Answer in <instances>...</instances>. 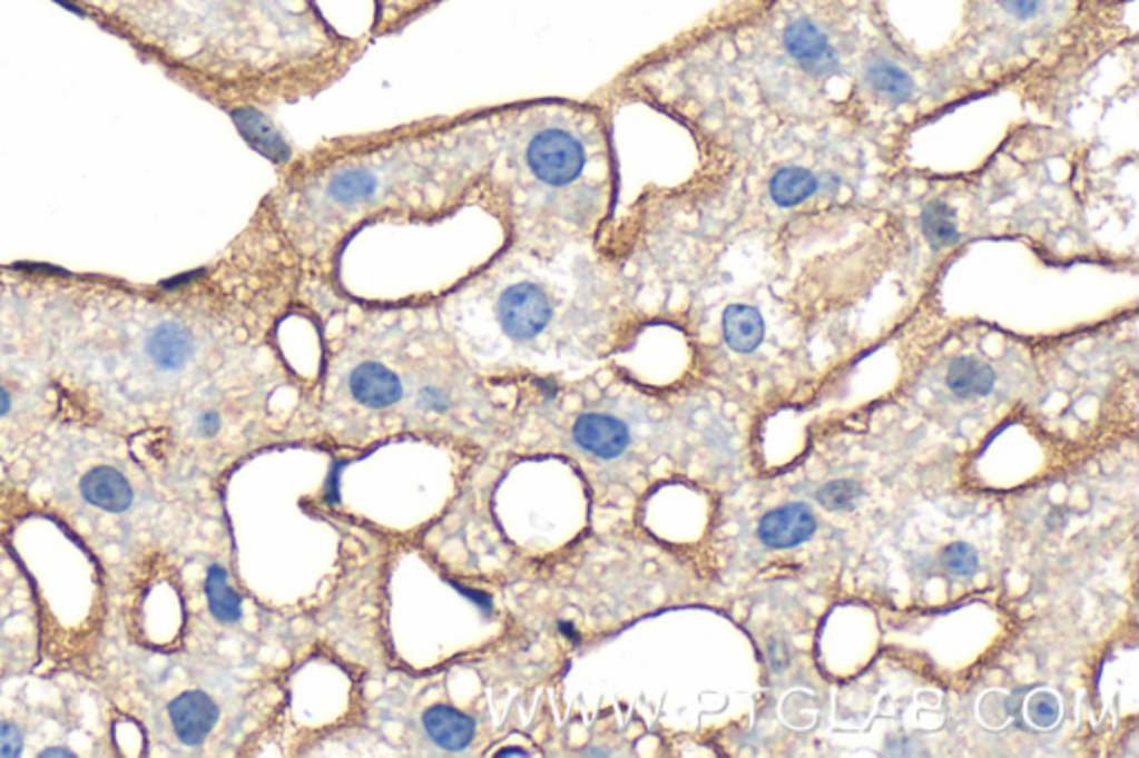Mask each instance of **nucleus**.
Here are the masks:
<instances>
[{
  "mask_svg": "<svg viewBox=\"0 0 1139 758\" xmlns=\"http://www.w3.org/2000/svg\"><path fill=\"white\" fill-rule=\"evenodd\" d=\"M788 657H791V654H788V646H786L784 641L773 639V641L768 643V661H770L773 670L782 672V670L788 666Z\"/></svg>",
  "mask_w": 1139,
  "mask_h": 758,
  "instance_id": "a878e982",
  "label": "nucleus"
},
{
  "mask_svg": "<svg viewBox=\"0 0 1139 758\" xmlns=\"http://www.w3.org/2000/svg\"><path fill=\"white\" fill-rule=\"evenodd\" d=\"M13 407V401H11V394L0 385V419H4Z\"/></svg>",
  "mask_w": 1139,
  "mask_h": 758,
  "instance_id": "c85d7f7f",
  "label": "nucleus"
},
{
  "mask_svg": "<svg viewBox=\"0 0 1139 758\" xmlns=\"http://www.w3.org/2000/svg\"><path fill=\"white\" fill-rule=\"evenodd\" d=\"M497 757H499V758H505V757H528V752H526V750H503V752H499V755H497Z\"/></svg>",
  "mask_w": 1139,
  "mask_h": 758,
  "instance_id": "2f4dec72",
  "label": "nucleus"
},
{
  "mask_svg": "<svg viewBox=\"0 0 1139 758\" xmlns=\"http://www.w3.org/2000/svg\"><path fill=\"white\" fill-rule=\"evenodd\" d=\"M200 276H203V269H196V272H189V274H180V276L167 278V280H163L158 287H160V289H165V292H174V289H180V287H185V285L194 283V280H196V278H200Z\"/></svg>",
  "mask_w": 1139,
  "mask_h": 758,
  "instance_id": "bb28decb",
  "label": "nucleus"
},
{
  "mask_svg": "<svg viewBox=\"0 0 1139 758\" xmlns=\"http://www.w3.org/2000/svg\"><path fill=\"white\" fill-rule=\"evenodd\" d=\"M499 114L332 149L296 165L274 200L287 234L336 238L379 216H439L483 191Z\"/></svg>",
  "mask_w": 1139,
  "mask_h": 758,
  "instance_id": "f257e3e1",
  "label": "nucleus"
},
{
  "mask_svg": "<svg viewBox=\"0 0 1139 758\" xmlns=\"http://www.w3.org/2000/svg\"><path fill=\"white\" fill-rule=\"evenodd\" d=\"M920 227H922L926 243L935 252L949 249L962 240L960 211L946 198H933L922 207Z\"/></svg>",
  "mask_w": 1139,
  "mask_h": 758,
  "instance_id": "2eb2a0df",
  "label": "nucleus"
},
{
  "mask_svg": "<svg viewBox=\"0 0 1139 758\" xmlns=\"http://www.w3.org/2000/svg\"><path fill=\"white\" fill-rule=\"evenodd\" d=\"M1062 715L1060 699L1053 692H1038L1027 701V717L1040 730H1051L1058 726Z\"/></svg>",
  "mask_w": 1139,
  "mask_h": 758,
  "instance_id": "412c9836",
  "label": "nucleus"
},
{
  "mask_svg": "<svg viewBox=\"0 0 1139 758\" xmlns=\"http://www.w3.org/2000/svg\"><path fill=\"white\" fill-rule=\"evenodd\" d=\"M145 356L158 372L178 374L196 356V336L180 321H163L147 334Z\"/></svg>",
  "mask_w": 1139,
  "mask_h": 758,
  "instance_id": "0eeeda50",
  "label": "nucleus"
},
{
  "mask_svg": "<svg viewBox=\"0 0 1139 758\" xmlns=\"http://www.w3.org/2000/svg\"><path fill=\"white\" fill-rule=\"evenodd\" d=\"M412 407L421 416H445L454 407V387L443 378L421 376L412 387Z\"/></svg>",
  "mask_w": 1139,
  "mask_h": 758,
  "instance_id": "6ab92c4d",
  "label": "nucleus"
},
{
  "mask_svg": "<svg viewBox=\"0 0 1139 758\" xmlns=\"http://www.w3.org/2000/svg\"><path fill=\"white\" fill-rule=\"evenodd\" d=\"M205 597L209 614L225 626H232L240 621L243 617V601L240 597L229 588L227 572L220 565H209L205 577Z\"/></svg>",
  "mask_w": 1139,
  "mask_h": 758,
  "instance_id": "a211bd4d",
  "label": "nucleus"
},
{
  "mask_svg": "<svg viewBox=\"0 0 1139 758\" xmlns=\"http://www.w3.org/2000/svg\"><path fill=\"white\" fill-rule=\"evenodd\" d=\"M22 732L9 721H0V758H16L22 755Z\"/></svg>",
  "mask_w": 1139,
  "mask_h": 758,
  "instance_id": "b1692460",
  "label": "nucleus"
},
{
  "mask_svg": "<svg viewBox=\"0 0 1139 758\" xmlns=\"http://www.w3.org/2000/svg\"><path fill=\"white\" fill-rule=\"evenodd\" d=\"M572 439L581 450L597 459H617L630 445V430L617 416L588 412L575 421Z\"/></svg>",
  "mask_w": 1139,
  "mask_h": 758,
  "instance_id": "1a4fd4ad",
  "label": "nucleus"
},
{
  "mask_svg": "<svg viewBox=\"0 0 1139 758\" xmlns=\"http://www.w3.org/2000/svg\"><path fill=\"white\" fill-rule=\"evenodd\" d=\"M56 757L73 758V752H71V750H65V748H49V750L40 752V758Z\"/></svg>",
  "mask_w": 1139,
  "mask_h": 758,
  "instance_id": "c756f323",
  "label": "nucleus"
},
{
  "mask_svg": "<svg viewBox=\"0 0 1139 758\" xmlns=\"http://www.w3.org/2000/svg\"><path fill=\"white\" fill-rule=\"evenodd\" d=\"M819 191V176L806 165H782L768 178V198L782 209H795Z\"/></svg>",
  "mask_w": 1139,
  "mask_h": 758,
  "instance_id": "f8f14e48",
  "label": "nucleus"
},
{
  "mask_svg": "<svg viewBox=\"0 0 1139 758\" xmlns=\"http://www.w3.org/2000/svg\"><path fill=\"white\" fill-rule=\"evenodd\" d=\"M942 565L949 574L966 579L980 570V557H978L975 548L969 543H951L942 552Z\"/></svg>",
  "mask_w": 1139,
  "mask_h": 758,
  "instance_id": "4be33fe9",
  "label": "nucleus"
},
{
  "mask_svg": "<svg viewBox=\"0 0 1139 758\" xmlns=\"http://www.w3.org/2000/svg\"><path fill=\"white\" fill-rule=\"evenodd\" d=\"M864 82L873 98L888 107H902L915 96V78L897 62L875 58L864 69Z\"/></svg>",
  "mask_w": 1139,
  "mask_h": 758,
  "instance_id": "9b49d317",
  "label": "nucleus"
},
{
  "mask_svg": "<svg viewBox=\"0 0 1139 758\" xmlns=\"http://www.w3.org/2000/svg\"><path fill=\"white\" fill-rule=\"evenodd\" d=\"M784 49L802 67L804 73L815 78L833 76L839 67V56L828 33L813 18H795L784 29Z\"/></svg>",
  "mask_w": 1139,
  "mask_h": 758,
  "instance_id": "20e7f679",
  "label": "nucleus"
},
{
  "mask_svg": "<svg viewBox=\"0 0 1139 758\" xmlns=\"http://www.w3.org/2000/svg\"><path fill=\"white\" fill-rule=\"evenodd\" d=\"M423 728L428 737L448 752L465 750L474 739V721L452 708H432L423 715Z\"/></svg>",
  "mask_w": 1139,
  "mask_h": 758,
  "instance_id": "ddd939ff",
  "label": "nucleus"
},
{
  "mask_svg": "<svg viewBox=\"0 0 1139 758\" xmlns=\"http://www.w3.org/2000/svg\"><path fill=\"white\" fill-rule=\"evenodd\" d=\"M993 2L1013 20L1029 22L1042 13L1047 0H993Z\"/></svg>",
  "mask_w": 1139,
  "mask_h": 758,
  "instance_id": "5701e85b",
  "label": "nucleus"
},
{
  "mask_svg": "<svg viewBox=\"0 0 1139 758\" xmlns=\"http://www.w3.org/2000/svg\"><path fill=\"white\" fill-rule=\"evenodd\" d=\"M862 496H864V488L851 479L831 481L817 492V501L828 512H853Z\"/></svg>",
  "mask_w": 1139,
  "mask_h": 758,
  "instance_id": "aec40b11",
  "label": "nucleus"
},
{
  "mask_svg": "<svg viewBox=\"0 0 1139 758\" xmlns=\"http://www.w3.org/2000/svg\"><path fill=\"white\" fill-rule=\"evenodd\" d=\"M238 131L247 138V142L254 145V149H261L265 156L274 158L276 163H283L289 154L287 145L278 136V131L272 127V122L254 107H238L229 111Z\"/></svg>",
  "mask_w": 1139,
  "mask_h": 758,
  "instance_id": "f3484780",
  "label": "nucleus"
},
{
  "mask_svg": "<svg viewBox=\"0 0 1139 758\" xmlns=\"http://www.w3.org/2000/svg\"><path fill=\"white\" fill-rule=\"evenodd\" d=\"M350 396L367 410H387L403 401V378L381 361H361L347 374Z\"/></svg>",
  "mask_w": 1139,
  "mask_h": 758,
  "instance_id": "39448f33",
  "label": "nucleus"
},
{
  "mask_svg": "<svg viewBox=\"0 0 1139 758\" xmlns=\"http://www.w3.org/2000/svg\"><path fill=\"white\" fill-rule=\"evenodd\" d=\"M554 318V303L546 285L523 278L501 289L497 298V321L501 332L514 343L539 338Z\"/></svg>",
  "mask_w": 1139,
  "mask_h": 758,
  "instance_id": "7ed1b4c3",
  "label": "nucleus"
},
{
  "mask_svg": "<svg viewBox=\"0 0 1139 758\" xmlns=\"http://www.w3.org/2000/svg\"><path fill=\"white\" fill-rule=\"evenodd\" d=\"M80 496L91 508L107 514H122L134 505V488L122 472L111 465H96L80 479Z\"/></svg>",
  "mask_w": 1139,
  "mask_h": 758,
  "instance_id": "9d476101",
  "label": "nucleus"
},
{
  "mask_svg": "<svg viewBox=\"0 0 1139 758\" xmlns=\"http://www.w3.org/2000/svg\"><path fill=\"white\" fill-rule=\"evenodd\" d=\"M998 372L982 358L960 356L946 370V385L960 398H982L995 390Z\"/></svg>",
  "mask_w": 1139,
  "mask_h": 758,
  "instance_id": "4468645a",
  "label": "nucleus"
},
{
  "mask_svg": "<svg viewBox=\"0 0 1139 758\" xmlns=\"http://www.w3.org/2000/svg\"><path fill=\"white\" fill-rule=\"evenodd\" d=\"M724 336L730 350L737 354H750L766 336L764 316L750 305H730L724 312Z\"/></svg>",
  "mask_w": 1139,
  "mask_h": 758,
  "instance_id": "dca6fc26",
  "label": "nucleus"
},
{
  "mask_svg": "<svg viewBox=\"0 0 1139 758\" xmlns=\"http://www.w3.org/2000/svg\"><path fill=\"white\" fill-rule=\"evenodd\" d=\"M194 427H196V434H198V436H203V439H214V436L220 432V427H223V419H220V414H218L216 410H203V412L196 416Z\"/></svg>",
  "mask_w": 1139,
  "mask_h": 758,
  "instance_id": "393cba45",
  "label": "nucleus"
},
{
  "mask_svg": "<svg viewBox=\"0 0 1139 758\" xmlns=\"http://www.w3.org/2000/svg\"><path fill=\"white\" fill-rule=\"evenodd\" d=\"M817 519L804 503H793L768 512L757 528L759 541L770 550H791L813 539Z\"/></svg>",
  "mask_w": 1139,
  "mask_h": 758,
  "instance_id": "6e6552de",
  "label": "nucleus"
},
{
  "mask_svg": "<svg viewBox=\"0 0 1139 758\" xmlns=\"http://www.w3.org/2000/svg\"><path fill=\"white\" fill-rule=\"evenodd\" d=\"M456 590H459L461 594H465L470 601H474V603H477L483 612H490V610H492V601H490V597H485V594H481V592H474V590H468V588H463V585H456Z\"/></svg>",
  "mask_w": 1139,
  "mask_h": 758,
  "instance_id": "cd10ccee",
  "label": "nucleus"
},
{
  "mask_svg": "<svg viewBox=\"0 0 1139 758\" xmlns=\"http://www.w3.org/2000/svg\"><path fill=\"white\" fill-rule=\"evenodd\" d=\"M167 715L176 739L187 748L203 746L218 723V706L200 690L178 695L167 706Z\"/></svg>",
  "mask_w": 1139,
  "mask_h": 758,
  "instance_id": "423d86ee",
  "label": "nucleus"
},
{
  "mask_svg": "<svg viewBox=\"0 0 1139 758\" xmlns=\"http://www.w3.org/2000/svg\"><path fill=\"white\" fill-rule=\"evenodd\" d=\"M481 194L523 234H586L612 198L603 118L570 107L499 114L497 156Z\"/></svg>",
  "mask_w": 1139,
  "mask_h": 758,
  "instance_id": "f03ea898",
  "label": "nucleus"
},
{
  "mask_svg": "<svg viewBox=\"0 0 1139 758\" xmlns=\"http://www.w3.org/2000/svg\"><path fill=\"white\" fill-rule=\"evenodd\" d=\"M559 632H561V634H566L570 641H577V639H579V632H577V630H575V626H572V623H568V621H561V623H559Z\"/></svg>",
  "mask_w": 1139,
  "mask_h": 758,
  "instance_id": "7c9ffc66",
  "label": "nucleus"
}]
</instances>
